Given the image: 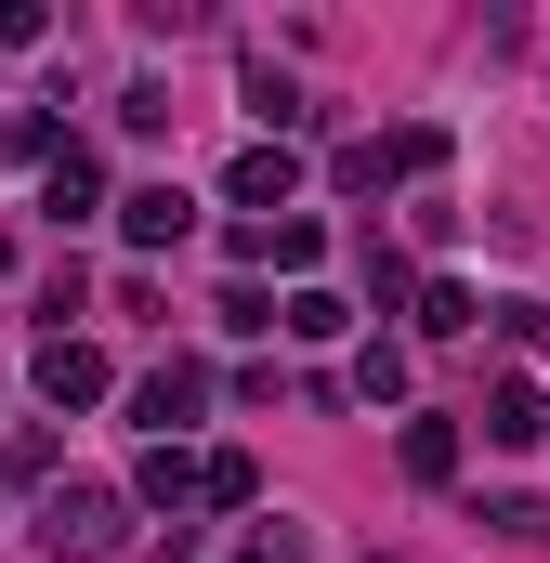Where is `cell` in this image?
<instances>
[{
	"mask_svg": "<svg viewBox=\"0 0 550 563\" xmlns=\"http://www.w3.org/2000/svg\"><path fill=\"white\" fill-rule=\"evenodd\" d=\"M394 459H407L419 485H446V472H459V420H407V445H394Z\"/></svg>",
	"mask_w": 550,
	"mask_h": 563,
	"instance_id": "7c38bea8",
	"label": "cell"
},
{
	"mask_svg": "<svg viewBox=\"0 0 550 563\" xmlns=\"http://www.w3.org/2000/svg\"><path fill=\"white\" fill-rule=\"evenodd\" d=\"M40 40H53V13L40 0H0V53H40Z\"/></svg>",
	"mask_w": 550,
	"mask_h": 563,
	"instance_id": "2e32d148",
	"label": "cell"
},
{
	"mask_svg": "<svg viewBox=\"0 0 550 563\" xmlns=\"http://www.w3.org/2000/svg\"><path fill=\"white\" fill-rule=\"evenodd\" d=\"M250 498H263V472H250V459L223 445V459H210V511H250Z\"/></svg>",
	"mask_w": 550,
	"mask_h": 563,
	"instance_id": "5bb4252c",
	"label": "cell"
},
{
	"mask_svg": "<svg viewBox=\"0 0 550 563\" xmlns=\"http://www.w3.org/2000/svg\"><path fill=\"white\" fill-rule=\"evenodd\" d=\"M485 525L498 538H550V498H485Z\"/></svg>",
	"mask_w": 550,
	"mask_h": 563,
	"instance_id": "e0dca14e",
	"label": "cell"
},
{
	"mask_svg": "<svg viewBox=\"0 0 550 563\" xmlns=\"http://www.w3.org/2000/svg\"><path fill=\"white\" fill-rule=\"evenodd\" d=\"M472 314H485V301H472L459 276H432V288H419V341H472Z\"/></svg>",
	"mask_w": 550,
	"mask_h": 563,
	"instance_id": "8fae6325",
	"label": "cell"
},
{
	"mask_svg": "<svg viewBox=\"0 0 550 563\" xmlns=\"http://www.w3.org/2000/svg\"><path fill=\"white\" fill-rule=\"evenodd\" d=\"M223 197H237V210H288V197H301V157H288V144H250V157L223 170Z\"/></svg>",
	"mask_w": 550,
	"mask_h": 563,
	"instance_id": "5b68a950",
	"label": "cell"
},
{
	"mask_svg": "<svg viewBox=\"0 0 550 563\" xmlns=\"http://www.w3.org/2000/svg\"><path fill=\"white\" fill-rule=\"evenodd\" d=\"M184 223H197V210H184V184H132V197H119V236H132V250H170Z\"/></svg>",
	"mask_w": 550,
	"mask_h": 563,
	"instance_id": "ba28073f",
	"label": "cell"
},
{
	"mask_svg": "<svg viewBox=\"0 0 550 563\" xmlns=\"http://www.w3.org/2000/svg\"><path fill=\"white\" fill-rule=\"evenodd\" d=\"M250 563H315V538L301 525H250Z\"/></svg>",
	"mask_w": 550,
	"mask_h": 563,
	"instance_id": "ac0fdd59",
	"label": "cell"
},
{
	"mask_svg": "<svg viewBox=\"0 0 550 563\" xmlns=\"http://www.w3.org/2000/svg\"><path fill=\"white\" fill-rule=\"evenodd\" d=\"M40 394H53V407H106V394H119L106 341H66V328H53V341H40Z\"/></svg>",
	"mask_w": 550,
	"mask_h": 563,
	"instance_id": "3957f363",
	"label": "cell"
},
{
	"mask_svg": "<svg viewBox=\"0 0 550 563\" xmlns=\"http://www.w3.org/2000/svg\"><path fill=\"white\" fill-rule=\"evenodd\" d=\"M40 210H53V223H79V210H106V170H92V144H66V157L40 170Z\"/></svg>",
	"mask_w": 550,
	"mask_h": 563,
	"instance_id": "9c48e42d",
	"label": "cell"
},
{
	"mask_svg": "<svg viewBox=\"0 0 550 563\" xmlns=\"http://www.w3.org/2000/svg\"><path fill=\"white\" fill-rule=\"evenodd\" d=\"M354 394L394 407V394H407V341H367V354H354Z\"/></svg>",
	"mask_w": 550,
	"mask_h": 563,
	"instance_id": "4fadbf2b",
	"label": "cell"
},
{
	"mask_svg": "<svg viewBox=\"0 0 550 563\" xmlns=\"http://www.w3.org/2000/svg\"><path fill=\"white\" fill-rule=\"evenodd\" d=\"M197 407H210V367H184V354H170V367H157V380H144V394H132V420L157 432V445H170V432L197 420Z\"/></svg>",
	"mask_w": 550,
	"mask_h": 563,
	"instance_id": "277c9868",
	"label": "cell"
},
{
	"mask_svg": "<svg viewBox=\"0 0 550 563\" xmlns=\"http://www.w3.org/2000/svg\"><path fill=\"white\" fill-rule=\"evenodd\" d=\"M250 119H263L275 144H288V132H315V106H301V79H275V66H250Z\"/></svg>",
	"mask_w": 550,
	"mask_h": 563,
	"instance_id": "30bf717a",
	"label": "cell"
},
{
	"mask_svg": "<svg viewBox=\"0 0 550 563\" xmlns=\"http://www.w3.org/2000/svg\"><path fill=\"white\" fill-rule=\"evenodd\" d=\"M446 170V119H407V132H354L328 157V184L341 197H381V184H432Z\"/></svg>",
	"mask_w": 550,
	"mask_h": 563,
	"instance_id": "6da1fadb",
	"label": "cell"
},
{
	"mask_svg": "<svg viewBox=\"0 0 550 563\" xmlns=\"http://www.w3.org/2000/svg\"><path fill=\"white\" fill-rule=\"evenodd\" d=\"M132 498H144V511H184V498H210V459H184V445H144Z\"/></svg>",
	"mask_w": 550,
	"mask_h": 563,
	"instance_id": "52a82bcc",
	"label": "cell"
},
{
	"mask_svg": "<svg viewBox=\"0 0 550 563\" xmlns=\"http://www.w3.org/2000/svg\"><path fill=\"white\" fill-rule=\"evenodd\" d=\"M40 538H53V563L79 551V563H106L119 538H132V511L106 498V485H53V511H40Z\"/></svg>",
	"mask_w": 550,
	"mask_h": 563,
	"instance_id": "7a4b0ae2",
	"label": "cell"
},
{
	"mask_svg": "<svg viewBox=\"0 0 550 563\" xmlns=\"http://www.w3.org/2000/svg\"><path fill=\"white\" fill-rule=\"evenodd\" d=\"M538 432H550V394L525 380V367H512V380H485V445H538Z\"/></svg>",
	"mask_w": 550,
	"mask_h": 563,
	"instance_id": "8992f818",
	"label": "cell"
},
{
	"mask_svg": "<svg viewBox=\"0 0 550 563\" xmlns=\"http://www.w3.org/2000/svg\"><path fill=\"white\" fill-rule=\"evenodd\" d=\"M119 132H170V79H132L119 92Z\"/></svg>",
	"mask_w": 550,
	"mask_h": 563,
	"instance_id": "9a60e30c",
	"label": "cell"
}]
</instances>
